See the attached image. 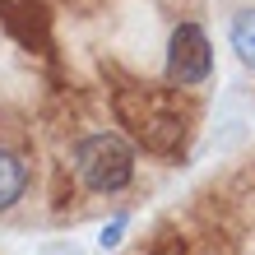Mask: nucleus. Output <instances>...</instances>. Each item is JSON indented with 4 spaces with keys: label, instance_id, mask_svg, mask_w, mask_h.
<instances>
[{
    "label": "nucleus",
    "instance_id": "obj_2",
    "mask_svg": "<svg viewBox=\"0 0 255 255\" xmlns=\"http://www.w3.org/2000/svg\"><path fill=\"white\" fill-rule=\"evenodd\" d=\"M209 70H214V51H209L204 28L200 23H181L172 33V42H167V79L190 88V84H204Z\"/></svg>",
    "mask_w": 255,
    "mask_h": 255
},
{
    "label": "nucleus",
    "instance_id": "obj_3",
    "mask_svg": "<svg viewBox=\"0 0 255 255\" xmlns=\"http://www.w3.org/2000/svg\"><path fill=\"white\" fill-rule=\"evenodd\" d=\"M23 190H28V167L9 153V148H0V214L23 200Z\"/></svg>",
    "mask_w": 255,
    "mask_h": 255
},
{
    "label": "nucleus",
    "instance_id": "obj_1",
    "mask_svg": "<svg viewBox=\"0 0 255 255\" xmlns=\"http://www.w3.org/2000/svg\"><path fill=\"white\" fill-rule=\"evenodd\" d=\"M74 172H79V181L88 190L116 195L134 176V153L121 139H112V134H88V139L74 144Z\"/></svg>",
    "mask_w": 255,
    "mask_h": 255
},
{
    "label": "nucleus",
    "instance_id": "obj_5",
    "mask_svg": "<svg viewBox=\"0 0 255 255\" xmlns=\"http://www.w3.org/2000/svg\"><path fill=\"white\" fill-rule=\"evenodd\" d=\"M121 228H126V218H116V223H112V228H107V232H102V246H116V242H121Z\"/></svg>",
    "mask_w": 255,
    "mask_h": 255
},
{
    "label": "nucleus",
    "instance_id": "obj_4",
    "mask_svg": "<svg viewBox=\"0 0 255 255\" xmlns=\"http://www.w3.org/2000/svg\"><path fill=\"white\" fill-rule=\"evenodd\" d=\"M232 51L255 70V9H242L232 19Z\"/></svg>",
    "mask_w": 255,
    "mask_h": 255
}]
</instances>
